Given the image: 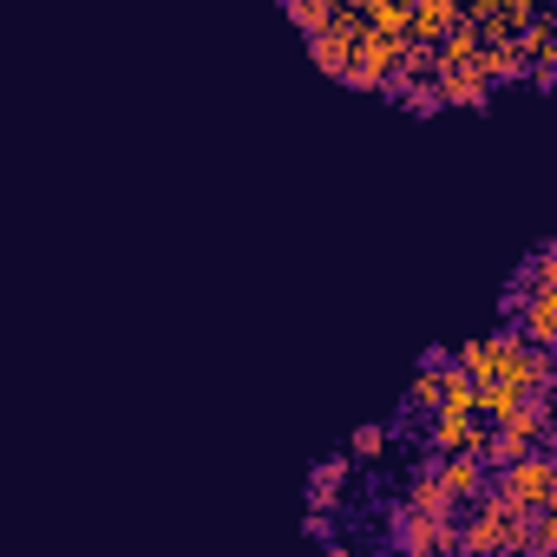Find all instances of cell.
<instances>
[{
  "instance_id": "6da1fadb",
  "label": "cell",
  "mask_w": 557,
  "mask_h": 557,
  "mask_svg": "<svg viewBox=\"0 0 557 557\" xmlns=\"http://www.w3.org/2000/svg\"><path fill=\"white\" fill-rule=\"evenodd\" d=\"M485 492H498L511 511H550L557 505V453L550 446H531L505 466L485 472Z\"/></svg>"
},
{
  "instance_id": "7a4b0ae2",
  "label": "cell",
  "mask_w": 557,
  "mask_h": 557,
  "mask_svg": "<svg viewBox=\"0 0 557 557\" xmlns=\"http://www.w3.org/2000/svg\"><path fill=\"white\" fill-rule=\"evenodd\" d=\"M394 60H400V40H394V34L361 27V40H355V60H348V73H342V86H355V92H381V86L394 79Z\"/></svg>"
},
{
  "instance_id": "3957f363",
  "label": "cell",
  "mask_w": 557,
  "mask_h": 557,
  "mask_svg": "<svg viewBox=\"0 0 557 557\" xmlns=\"http://www.w3.org/2000/svg\"><path fill=\"white\" fill-rule=\"evenodd\" d=\"M348 492H355V459H348V453H329V459L309 466L302 505H309V511H348Z\"/></svg>"
},
{
  "instance_id": "277c9868",
  "label": "cell",
  "mask_w": 557,
  "mask_h": 557,
  "mask_svg": "<svg viewBox=\"0 0 557 557\" xmlns=\"http://www.w3.org/2000/svg\"><path fill=\"white\" fill-rule=\"evenodd\" d=\"M433 479H440L446 505L459 511V505H472V498L485 492V459H479V453H440V459H433Z\"/></svg>"
},
{
  "instance_id": "5b68a950",
  "label": "cell",
  "mask_w": 557,
  "mask_h": 557,
  "mask_svg": "<svg viewBox=\"0 0 557 557\" xmlns=\"http://www.w3.org/2000/svg\"><path fill=\"white\" fill-rule=\"evenodd\" d=\"M544 283H557V249H550V243H537V249H531V256H524V262H518V269L505 275V296H498V315L511 322V309H518V302H524L531 289H544Z\"/></svg>"
},
{
  "instance_id": "8992f818",
  "label": "cell",
  "mask_w": 557,
  "mask_h": 557,
  "mask_svg": "<svg viewBox=\"0 0 557 557\" xmlns=\"http://www.w3.org/2000/svg\"><path fill=\"white\" fill-rule=\"evenodd\" d=\"M433 86H440V106H446V112H453V106H459V112H492V86H485L472 66H440Z\"/></svg>"
},
{
  "instance_id": "52a82bcc",
  "label": "cell",
  "mask_w": 557,
  "mask_h": 557,
  "mask_svg": "<svg viewBox=\"0 0 557 557\" xmlns=\"http://www.w3.org/2000/svg\"><path fill=\"white\" fill-rule=\"evenodd\" d=\"M472 73L498 92V86H518L524 79V53H518V40L511 34H498V40H485L479 47V60H472Z\"/></svg>"
},
{
  "instance_id": "ba28073f",
  "label": "cell",
  "mask_w": 557,
  "mask_h": 557,
  "mask_svg": "<svg viewBox=\"0 0 557 557\" xmlns=\"http://www.w3.org/2000/svg\"><path fill=\"white\" fill-rule=\"evenodd\" d=\"M453 27H459V0H407V40L440 47Z\"/></svg>"
},
{
  "instance_id": "9c48e42d",
  "label": "cell",
  "mask_w": 557,
  "mask_h": 557,
  "mask_svg": "<svg viewBox=\"0 0 557 557\" xmlns=\"http://www.w3.org/2000/svg\"><path fill=\"white\" fill-rule=\"evenodd\" d=\"M381 99H394L407 119H440V112H446L433 79H387V86H381Z\"/></svg>"
},
{
  "instance_id": "30bf717a",
  "label": "cell",
  "mask_w": 557,
  "mask_h": 557,
  "mask_svg": "<svg viewBox=\"0 0 557 557\" xmlns=\"http://www.w3.org/2000/svg\"><path fill=\"white\" fill-rule=\"evenodd\" d=\"M387 453H394L387 420H368V426H355V433H348V459H355V466H381Z\"/></svg>"
},
{
  "instance_id": "8fae6325",
  "label": "cell",
  "mask_w": 557,
  "mask_h": 557,
  "mask_svg": "<svg viewBox=\"0 0 557 557\" xmlns=\"http://www.w3.org/2000/svg\"><path fill=\"white\" fill-rule=\"evenodd\" d=\"M440 368H446V361H440ZM440 368H420V374L407 381V400H400L407 413H420V420H426V413L440 407Z\"/></svg>"
},
{
  "instance_id": "7c38bea8",
  "label": "cell",
  "mask_w": 557,
  "mask_h": 557,
  "mask_svg": "<svg viewBox=\"0 0 557 557\" xmlns=\"http://www.w3.org/2000/svg\"><path fill=\"white\" fill-rule=\"evenodd\" d=\"M524 92H537V99H550L557 92V66H524V79H518Z\"/></svg>"
},
{
  "instance_id": "4fadbf2b",
  "label": "cell",
  "mask_w": 557,
  "mask_h": 557,
  "mask_svg": "<svg viewBox=\"0 0 557 557\" xmlns=\"http://www.w3.org/2000/svg\"><path fill=\"white\" fill-rule=\"evenodd\" d=\"M302 537L309 544H335V511H309L302 518Z\"/></svg>"
}]
</instances>
